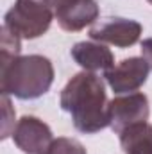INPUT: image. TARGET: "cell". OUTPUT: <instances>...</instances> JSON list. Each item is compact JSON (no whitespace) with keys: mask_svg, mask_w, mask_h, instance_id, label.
<instances>
[{"mask_svg":"<svg viewBox=\"0 0 152 154\" xmlns=\"http://www.w3.org/2000/svg\"><path fill=\"white\" fill-rule=\"evenodd\" d=\"M54 18L56 13L45 0H16L5 13L4 27L22 39H36L48 31Z\"/></svg>","mask_w":152,"mask_h":154,"instance_id":"cell-3","label":"cell"},{"mask_svg":"<svg viewBox=\"0 0 152 154\" xmlns=\"http://www.w3.org/2000/svg\"><path fill=\"white\" fill-rule=\"evenodd\" d=\"M141 57L149 63L152 70V38H147L141 41Z\"/></svg>","mask_w":152,"mask_h":154,"instance_id":"cell-13","label":"cell"},{"mask_svg":"<svg viewBox=\"0 0 152 154\" xmlns=\"http://www.w3.org/2000/svg\"><path fill=\"white\" fill-rule=\"evenodd\" d=\"M20 41L22 38L13 34L7 27L0 29V65L9 63L11 59L20 56Z\"/></svg>","mask_w":152,"mask_h":154,"instance_id":"cell-11","label":"cell"},{"mask_svg":"<svg viewBox=\"0 0 152 154\" xmlns=\"http://www.w3.org/2000/svg\"><path fill=\"white\" fill-rule=\"evenodd\" d=\"M54 82L52 61L45 56H18L0 65V91L22 100H32L45 95Z\"/></svg>","mask_w":152,"mask_h":154,"instance_id":"cell-2","label":"cell"},{"mask_svg":"<svg viewBox=\"0 0 152 154\" xmlns=\"http://www.w3.org/2000/svg\"><path fill=\"white\" fill-rule=\"evenodd\" d=\"M47 154H86V149L75 138L61 136V138H56L52 142Z\"/></svg>","mask_w":152,"mask_h":154,"instance_id":"cell-12","label":"cell"},{"mask_svg":"<svg viewBox=\"0 0 152 154\" xmlns=\"http://www.w3.org/2000/svg\"><path fill=\"white\" fill-rule=\"evenodd\" d=\"M61 108L72 115L77 131L93 134L109 125L104 81L93 72H79L61 91Z\"/></svg>","mask_w":152,"mask_h":154,"instance_id":"cell-1","label":"cell"},{"mask_svg":"<svg viewBox=\"0 0 152 154\" xmlns=\"http://www.w3.org/2000/svg\"><path fill=\"white\" fill-rule=\"evenodd\" d=\"M13 140L16 147L25 154H47L54 142L50 127L38 116H22L13 131Z\"/></svg>","mask_w":152,"mask_h":154,"instance_id":"cell-6","label":"cell"},{"mask_svg":"<svg viewBox=\"0 0 152 154\" xmlns=\"http://www.w3.org/2000/svg\"><path fill=\"white\" fill-rule=\"evenodd\" d=\"M99 18V5L95 0H65L56 7V20L66 32L82 31Z\"/></svg>","mask_w":152,"mask_h":154,"instance_id":"cell-8","label":"cell"},{"mask_svg":"<svg viewBox=\"0 0 152 154\" xmlns=\"http://www.w3.org/2000/svg\"><path fill=\"white\" fill-rule=\"evenodd\" d=\"M149 70L150 66L143 57H129L106 70L104 77L114 93H131L147 82Z\"/></svg>","mask_w":152,"mask_h":154,"instance_id":"cell-7","label":"cell"},{"mask_svg":"<svg viewBox=\"0 0 152 154\" xmlns=\"http://www.w3.org/2000/svg\"><path fill=\"white\" fill-rule=\"evenodd\" d=\"M70 54L77 65L82 66L86 72H99V70L106 72L114 65L113 52L102 43L79 41L72 47Z\"/></svg>","mask_w":152,"mask_h":154,"instance_id":"cell-9","label":"cell"},{"mask_svg":"<svg viewBox=\"0 0 152 154\" xmlns=\"http://www.w3.org/2000/svg\"><path fill=\"white\" fill-rule=\"evenodd\" d=\"M147 2H149V4H152V0H147Z\"/></svg>","mask_w":152,"mask_h":154,"instance_id":"cell-15","label":"cell"},{"mask_svg":"<svg viewBox=\"0 0 152 154\" xmlns=\"http://www.w3.org/2000/svg\"><path fill=\"white\" fill-rule=\"evenodd\" d=\"M120 145L125 154H152V125L134 124L120 133Z\"/></svg>","mask_w":152,"mask_h":154,"instance_id":"cell-10","label":"cell"},{"mask_svg":"<svg viewBox=\"0 0 152 154\" xmlns=\"http://www.w3.org/2000/svg\"><path fill=\"white\" fill-rule=\"evenodd\" d=\"M108 115H109V127L116 134H120L123 129L149 120L150 115L149 99L147 95L138 91L114 97L108 104Z\"/></svg>","mask_w":152,"mask_h":154,"instance_id":"cell-4","label":"cell"},{"mask_svg":"<svg viewBox=\"0 0 152 154\" xmlns=\"http://www.w3.org/2000/svg\"><path fill=\"white\" fill-rule=\"evenodd\" d=\"M141 23L129 18H104L90 29V38L99 43H109L114 47H132L141 36Z\"/></svg>","mask_w":152,"mask_h":154,"instance_id":"cell-5","label":"cell"},{"mask_svg":"<svg viewBox=\"0 0 152 154\" xmlns=\"http://www.w3.org/2000/svg\"><path fill=\"white\" fill-rule=\"evenodd\" d=\"M45 2H47V4H48V5H50L52 9H54V13H56V7H57L59 4H63L65 0H45Z\"/></svg>","mask_w":152,"mask_h":154,"instance_id":"cell-14","label":"cell"}]
</instances>
